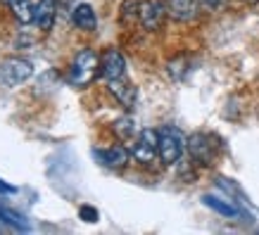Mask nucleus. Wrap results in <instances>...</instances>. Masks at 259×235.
<instances>
[{
    "label": "nucleus",
    "instance_id": "f257e3e1",
    "mask_svg": "<svg viewBox=\"0 0 259 235\" xmlns=\"http://www.w3.org/2000/svg\"><path fill=\"white\" fill-rule=\"evenodd\" d=\"M98 67H100V57L95 55L93 50H79L74 60H71V67H69V83L76 88H86L93 83V78L98 76Z\"/></svg>",
    "mask_w": 259,
    "mask_h": 235
},
{
    "label": "nucleus",
    "instance_id": "f03ea898",
    "mask_svg": "<svg viewBox=\"0 0 259 235\" xmlns=\"http://www.w3.org/2000/svg\"><path fill=\"white\" fill-rule=\"evenodd\" d=\"M183 148H186V140H183V133L179 128H174V126L159 128V159L166 166L179 162L181 155H183Z\"/></svg>",
    "mask_w": 259,
    "mask_h": 235
},
{
    "label": "nucleus",
    "instance_id": "7ed1b4c3",
    "mask_svg": "<svg viewBox=\"0 0 259 235\" xmlns=\"http://www.w3.org/2000/svg\"><path fill=\"white\" fill-rule=\"evenodd\" d=\"M33 76V64L24 57H5L0 62V78L8 88H15Z\"/></svg>",
    "mask_w": 259,
    "mask_h": 235
},
{
    "label": "nucleus",
    "instance_id": "20e7f679",
    "mask_svg": "<svg viewBox=\"0 0 259 235\" xmlns=\"http://www.w3.org/2000/svg\"><path fill=\"white\" fill-rule=\"evenodd\" d=\"M131 155H134V159L141 162V164L155 162V157L159 155V131H155V128H143L141 135H138V140L134 143Z\"/></svg>",
    "mask_w": 259,
    "mask_h": 235
},
{
    "label": "nucleus",
    "instance_id": "39448f33",
    "mask_svg": "<svg viewBox=\"0 0 259 235\" xmlns=\"http://www.w3.org/2000/svg\"><path fill=\"white\" fill-rule=\"evenodd\" d=\"M217 148H219V143L214 140L209 133H195L188 140L190 157H193L195 162H200V164H204V166H209L214 162V157H217Z\"/></svg>",
    "mask_w": 259,
    "mask_h": 235
},
{
    "label": "nucleus",
    "instance_id": "423d86ee",
    "mask_svg": "<svg viewBox=\"0 0 259 235\" xmlns=\"http://www.w3.org/2000/svg\"><path fill=\"white\" fill-rule=\"evenodd\" d=\"M166 15H169V5H166L164 0H143L138 22L143 24V29H148V31H157L159 26H162V22H164Z\"/></svg>",
    "mask_w": 259,
    "mask_h": 235
},
{
    "label": "nucleus",
    "instance_id": "0eeeda50",
    "mask_svg": "<svg viewBox=\"0 0 259 235\" xmlns=\"http://www.w3.org/2000/svg\"><path fill=\"white\" fill-rule=\"evenodd\" d=\"M100 74L105 76V81L126 76V60L117 48H107L100 55Z\"/></svg>",
    "mask_w": 259,
    "mask_h": 235
},
{
    "label": "nucleus",
    "instance_id": "6e6552de",
    "mask_svg": "<svg viewBox=\"0 0 259 235\" xmlns=\"http://www.w3.org/2000/svg\"><path fill=\"white\" fill-rule=\"evenodd\" d=\"M107 88H110V93L117 98L121 105H124L126 110H134L136 107V98H138V90L136 86H131V81L128 78H112L107 81Z\"/></svg>",
    "mask_w": 259,
    "mask_h": 235
},
{
    "label": "nucleus",
    "instance_id": "1a4fd4ad",
    "mask_svg": "<svg viewBox=\"0 0 259 235\" xmlns=\"http://www.w3.org/2000/svg\"><path fill=\"white\" fill-rule=\"evenodd\" d=\"M57 17V3L55 0H38L33 5V24L40 31H50Z\"/></svg>",
    "mask_w": 259,
    "mask_h": 235
},
{
    "label": "nucleus",
    "instance_id": "9d476101",
    "mask_svg": "<svg viewBox=\"0 0 259 235\" xmlns=\"http://www.w3.org/2000/svg\"><path fill=\"white\" fill-rule=\"evenodd\" d=\"M95 157L100 159V164L110 166V169H124L128 164V150L124 145H112L105 150H95Z\"/></svg>",
    "mask_w": 259,
    "mask_h": 235
},
{
    "label": "nucleus",
    "instance_id": "9b49d317",
    "mask_svg": "<svg viewBox=\"0 0 259 235\" xmlns=\"http://www.w3.org/2000/svg\"><path fill=\"white\" fill-rule=\"evenodd\" d=\"M169 15L179 22H190L197 17V0H169Z\"/></svg>",
    "mask_w": 259,
    "mask_h": 235
},
{
    "label": "nucleus",
    "instance_id": "f8f14e48",
    "mask_svg": "<svg viewBox=\"0 0 259 235\" xmlns=\"http://www.w3.org/2000/svg\"><path fill=\"white\" fill-rule=\"evenodd\" d=\"M71 19H74V24H76L79 29H83V31H93L95 26H98V17H95L93 8H91V5H86V3H81V5H76V8H74Z\"/></svg>",
    "mask_w": 259,
    "mask_h": 235
},
{
    "label": "nucleus",
    "instance_id": "ddd939ff",
    "mask_svg": "<svg viewBox=\"0 0 259 235\" xmlns=\"http://www.w3.org/2000/svg\"><path fill=\"white\" fill-rule=\"evenodd\" d=\"M3 3H5L10 12L17 17V22H22V24L33 22V5L29 0H3Z\"/></svg>",
    "mask_w": 259,
    "mask_h": 235
},
{
    "label": "nucleus",
    "instance_id": "4468645a",
    "mask_svg": "<svg viewBox=\"0 0 259 235\" xmlns=\"http://www.w3.org/2000/svg\"><path fill=\"white\" fill-rule=\"evenodd\" d=\"M202 202L209 207V209H214V212H219L221 216H236L238 209L233 207L231 202H226V200H221V197H214V195H202Z\"/></svg>",
    "mask_w": 259,
    "mask_h": 235
},
{
    "label": "nucleus",
    "instance_id": "2eb2a0df",
    "mask_svg": "<svg viewBox=\"0 0 259 235\" xmlns=\"http://www.w3.org/2000/svg\"><path fill=\"white\" fill-rule=\"evenodd\" d=\"M0 221L10 223V226L17 228V230H26V228H29L22 214H17L15 209H10V207H3V204H0Z\"/></svg>",
    "mask_w": 259,
    "mask_h": 235
},
{
    "label": "nucleus",
    "instance_id": "dca6fc26",
    "mask_svg": "<svg viewBox=\"0 0 259 235\" xmlns=\"http://www.w3.org/2000/svg\"><path fill=\"white\" fill-rule=\"evenodd\" d=\"M141 5L143 0H124L121 3V19L124 22H136L141 17Z\"/></svg>",
    "mask_w": 259,
    "mask_h": 235
},
{
    "label": "nucleus",
    "instance_id": "f3484780",
    "mask_svg": "<svg viewBox=\"0 0 259 235\" xmlns=\"http://www.w3.org/2000/svg\"><path fill=\"white\" fill-rule=\"evenodd\" d=\"M134 131H136V126H134V121H131L128 117L114 121V133H117L119 138H131V135H134Z\"/></svg>",
    "mask_w": 259,
    "mask_h": 235
},
{
    "label": "nucleus",
    "instance_id": "a211bd4d",
    "mask_svg": "<svg viewBox=\"0 0 259 235\" xmlns=\"http://www.w3.org/2000/svg\"><path fill=\"white\" fill-rule=\"evenodd\" d=\"M79 214H81V219L88 221V223H95V221H98V212H95L93 207H88V204H83V207H81Z\"/></svg>",
    "mask_w": 259,
    "mask_h": 235
},
{
    "label": "nucleus",
    "instance_id": "6ab92c4d",
    "mask_svg": "<svg viewBox=\"0 0 259 235\" xmlns=\"http://www.w3.org/2000/svg\"><path fill=\"white\" fill-rule=\"evenodd\" d=\"M197 3H200L204 10H221L226 5V0H197Z\"/></svg>",
    "mask_w": 259,
    "mask_h": 235
},
{
    "label": "nucleus",
    "instance_id": "aec40b11",
    "mask_svg": "<svg viewBox=\"0 0 259 235\" xmlns=\"http://www.w3.org/2000/svg\"><path fill=\"white\" fill-rule=\"evenodd\" d=\"M0 190H3V193H15V185H5V183H0Z\"/></svg>",
    "mask_w": 259,
    "mask_h": 235
},
{
    "label": "nucleus",
    "instance_id": "412c9836",
    "mask_svg": "<svg viewBox=\"0 0 259 235\" xmlns=\"http://www.w3.org/2000/svg\"><path fill=\"white\" fill-rule=\"evenodd\" d=\"M250 3H254V0H250Z\"/></svg>",
    "mask_w": 259,
    "mask_h": 235
}]
</instances>
